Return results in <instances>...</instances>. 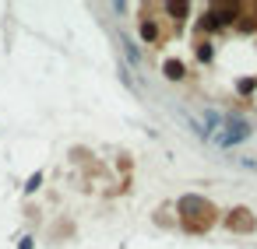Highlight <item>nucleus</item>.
Instances as JSON below:
<instances>
[{
	"mask_svg": "<svg viewBox=\"0 0 257 249\" xmlns=\"http://www.w3.org/2000/svg\"><path fill=\"white\" fill-rule=\"evenodd\" d=\"M197 134L204 137V141H211L215 148H233V144H240V141H247L250 137V127H247V119H240V116H218V112H204L201 119H197Z\"/></svg>",
	"mask_w": 257,
	"mask_h": 249,
	"instance_id": "obj_1",
	"label": "nucleus"
},
{
	"mask_svg": "<svg viewBox=\"0 0 257 249\" xmlns=\"http://www.w3.org/2000/svg\"><path fill=\"white\" fill-rule=\"evenodd\" d=\"M166 77H183V67L180 63H166Z\"/></svg>",
	"mask_w": 257,
	"mask_h": 249,
	"instance_id": "obj_2",
	"label": "nucleus"
},
{
	"mask_svg": "<svg viewBox=\"0 0 257 249\" xmlns=\"http://www.w3.org/2000/svg\"><path fill=\"white\" fill-rule=\"evenodd\" d=\"M243 165H247V169H257V161H247V158H243Z\"/></svg>",
	"mask_w": 257,
	"mask_h": 249,
	"instance_id": "obj_3",
	"label": "nucleus"
}]
</instances>
